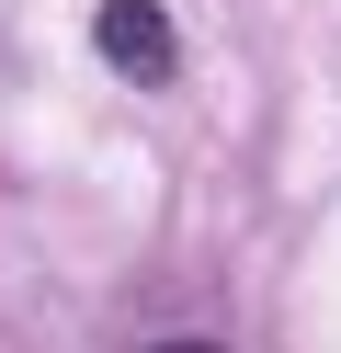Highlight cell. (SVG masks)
<instances>
[{"label": "cell", "instance_id": "7a4b0ae2", "mask_svg": "<svg viewBox=\"0 0 341 353\" xmlns=\"http://www.w3.org/2000/svg\"><path fill=\"white\" fill-rule=\"evenodd\" d=\"M159 353H216V342H159Z\"/></svg>", "mask_w": 341, "mask_h": 353}, {"label": "cell", "instance_id": "6da1fadb", "mask_svg": "<svg viewBox=\"0 0 341 353\" xmlns=\"http://www.w3.org/2000/svg\"><path fill=\"white\" fill-rule=\"evenodd\" d=\"M91 46H103V69L136 80V92L171 80V23H159V0H103V12H91Z\"/></svg>", "mask_w": 341, "mask_h": 353}]
</instances>
